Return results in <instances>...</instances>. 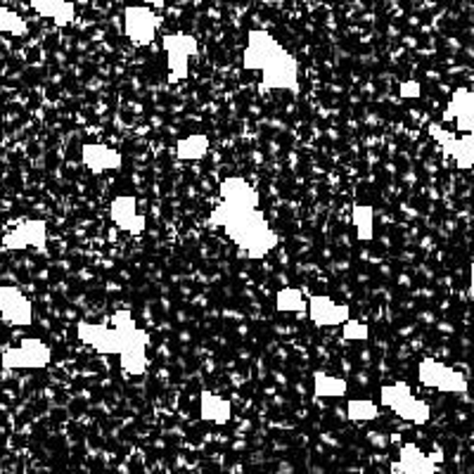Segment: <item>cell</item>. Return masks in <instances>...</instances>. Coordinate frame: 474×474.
I'll return each mask as SVG.
<instances>
[{
  "mask_svg": "<svg viewBox=\"0 0 474 474\" xmlns=\"http://www.w3.org/2000/svg\"><path fill=\"white\" fill-rule=\"evenodd\" d=\"M211 223L221 225L237 249L249 259H264L278 245V237L268 225L266 216L259 207H242L223 200L211 214Z\"/></svg>",
  "mask_w": 474,
  "mask_h": 474,
  "instance_id": "6da1fadb",
  "label": "cell"
},
{
  "mask_svg": "<svg viewBox=\"0 0 474 474\" xmlns=\"http://www.w3.org/2000/svg\"><path fill=\"white\" fill-rule=\"evenodd\" d=\"M79 339L83 344L93 346L100 353H122L126 346H130L138 337H143L145 332L138 330L136 320L130 316L129 311H119L112 318V328L105 325H95L81 320L76 325Z\"/></svg>",
  "mask_w": 474,
  "mask_h": 474,
  "instance_id": "7a4b0ae2",
  "label": "cell"
},
{
  "mask_svg": "<svg viewBox=\"0 0 474 474\" xmlns=\"http://www.w3.org/2000/svg\"><path fill=\"white\" fill-rule=\"evenodd\" d=\"M382 406H387L391 413L413 424H424L430 420V408L427 403L420 401L406 384H387L380 389Z\"/></svg>",
  "mask_w": 474,
  "mask_h": 474,
  "instance_id": "3957f363",
  "label": "cell"
},
{
  "mask_svg": "<svg viewBox=\"0 0 474 474\" xmlns=\"http://www.w3.org/2000/svg\"><path fill=\"white\" fill-rule=\"evenodd\" d=\"M51 346L43 339H22V344L5 349L0 356L3 370H41L51 363Z\"/></svg>",
  "mask_w": 474,
  "mask_h": 474,
  "instance_id": "277c9868",
  "label": "cell"
},
{
  "mask_svg": "<svg viewBox=\"0 0 474 474\" xmlns=\"http://www.w3.org/2000/svg\"><path fill=\"white\" fill-rule=\"evenodd\" d=\"M417 377H420L424 387L437 389V391H444V394H465L467 391L465 375L455 370V367L446 366V363H438V360L434 359L420 360Z\"/></svg>",
  "mask_w": 474,
  "mask_h": 474,
  "instance_id": "5b68a950",
  "label": "cell"
},
{
  "mask_svg": "<svg viewBox=\"0 0 474 474\" xmlns=\"http://www.w3.org/2000/svg\"><path fill=\"white\" fill-rule=\"evenodd\" d=\"M169 59V83L186 81L190 74V58L197 52V41L190 34H169L162 38Z\"/></svg>",
  "mask_w": 474,
  "mask_h": 474,
  "instance_id": "8992f818",
  "label": "cell"
},
{
  "mask_svg": "<svg viewBox=\"0 0 474 474\" xmlns=\"http://www.w3.org/2000/svg\"><path fill=\"white\" fill-rule=\"evenodd\" d=\"M157 27L159 17L150 5H129V8L123 10V34L138 48L150 45L154 41Z\"/></svg>",
  "mask_w": 474,
  "mask_h": 474,
  "instance_id": "52a82bcc",
  "label": "cell"
},
{
  "mask_svg": "<svg viewBox=\"0 0 474 474\" xmlns=\"http://www.w3.org/2000/svg\"><path fill=\"white\" fill-rule=\"evenodd\" d=\"M282 51H285V48H282L268 31L252 29L247 34V48L245 55H242V65H245V69H249V72H261V69L271 65Z\"/></svg>",
  "mask_w": 474,
  "mask_h": 474,
  "instance_id": "ba28073f",
  "label": "cell"
},
{
  "mask_svg": "<svg viewBox=\"0 0 474 474\" xmlns=\"http://www.w3.org/2000/svg\"><path fill=\"white\" fill-rule=\"evenodd\" d=\"M261 83L266 88H275V91L299 93V65H296V59L288 51H282L266 69H261Z\"/></svg>",
  "mask_w": 474,
  "mask_h": 474,
  "instance_id": "9c48e42d",
  "label": "cell"
},
{
  "mask_svg": "<svg viewBox=\"0 0 474 474\" xmlns=\"http://www.w3.org/2000/svg\"><path fill=\"white\" fill-rule=\"evenodd\" d=\"M48 242V223L43 218H29V221L17 223L8 235L3 237V247L20 252V249H45Z\"/></svg>",
  "mask_w": 474,
  "mask_h": 474,
  "instance_id": "30bf717a",
  "label": "cell"
},
{
  "mask_svg": "<svg viewBox=\"0 0 474 474\" xmlns=\"http://www.w3.org/2000/svg\"><path fill=\"white\" fill-rule=\"evenodd\" d=\"M0 318L15 328H27L34 323V306L22 289L0 285Z\"/></svg>",
  "mask_w": 474,
  "mask_h": 474,
  "instance_id": "8fae6325",
  "label": "cell"
},
{
  "mask_svg": "<svg viewBox=\"0 0 474 474\" xmlns=\"http://www.w3.org/2000/svg\"><path fill=\"white\" fill-rule=\"evenodd\" d=\"M430 136L441 145V150L460 166V169H472L474 166V133H465L462 138H453L438 123H431Z\"/></svg>",
  "mask_w": 474,
  "mask_h": 474,
  "instance_id": "7c38bea8",
  "label": "cell"
},
{
  "mask_svg": "<svg viewBox=\"0 0 474 474\" xmlns=\"http://www.w3.org/2000/svg\"><path fill=\"white\" fill-rule=\"evenodd\" d=\"M309 318L318 328H337L352 318V309L344 304L332 302L330 296L313 295L309 299Z\"/></svg>",
  "mask_w": 474,
  "mask_h": 474,
  "instance_id": "4fadbf2b",
  "label": "cell"
},
{
  "mask_svg": "<svg viewBox=\"0 0 474 474\" xmlns=\"http://www.w3.org/2000/svg\"><path fill=\"white\" fill-rule=\"evenodd\" d=\"M446 122H455L462 133H474V91L470 88H458L451 95L448 107L444 109Z\"/></svg>",
  "mask_w": 474,
  "mask_h": 474,
  "instance_id": "5bb4252c",
  "label": "cell"
},
{
  "mask_svg": "<svg viewBox=\"0 0 474 474\" xmlns=\"http://www.w3.org/2000/svg\"><path fill=\"white\" fill-rule=\"evenodd\" d=\"M109 216H112V221H115L123 233H129V235H140L145 230V218L138 214L136 197H129V194L116 197V200L112 201V207H109Z\"/></svg>",
  "mask_w": 474,
  "mask_h": 474,
  "instance_id": "9a60e30c",
  "label": "cell"
},
{
  "mask_svg": "<svg viewBox=\"0 0 474 474\" xmlns=\"http://www.w3.org/2000/svg\"><path fill=\"white\" fill-rule=\"evenodd\" d=\"M394 472L403 474H434L438 472L437 460H431L427 453H423L415 444L401 446V453H399V460L396 465L391 467Z\"/></svg>",
  "mask_w": 474,
  "mask_h": 474,
  "instance_id": "2e32d148",
  "label": "cell"
},
{
  "mask_svg": "<svg viewBox=\"0 0 474 474\" xmlns=\"http://www.w3.org/2000/svg\"><path fill=\"white\" fill-rule=\"evenodd\" d=\"M83 162L91 169V173H105V171H116L122 166V154L102 143H86L83 145Z\"/></svg>",
  "mask_w": 474,
  "mask_h": 474,
  "instance_id": "e0dca14e",
  "label": "cell"
},
{
  "mask_svg": "<svg viewBox=\"0 0 474 474\" xmlns=\"http://www.w3.org/2000/svg\"><path fill=\"white\" fill-rule=\"evenodd\" d=\"M230 417H233V408H230V401H225L223 396L214 394L204 389L200 394V420L201 423L211 424H228Z\"/></svg>",
  "mask_w": 474,
  "mask_h": 474,
  "instance_id": "ac0fdd59",
  "label": "cell"
},
{
  "mask_svg": "<svg viewBox=\"0 0 474 474\" xmlns=\"http://www.w3.org/2000/svg\"><path fill=\"white\" fill-rule=\"evenodd\" d=\"M221 200L242 204V207H259V193L245 178H225L218 186Z\"/></svg>",
  "mask_w": 474,
  "mask_h": 474,
  "instance_id": "d6986e66",
  "label": "cell"
},
{
  "mask_svg": "<svg viewBox=\"0 0 474 474\" xmlns=\"http://www.w3.org/2000/svg\"><path fill=\"white\" fill-rule=\"evenodd\" d=\"M31 8L36 10L38 15L51 17L58 27L72 24L74 17H76V8L69 0H31Z\"/></svg>",
  "mask_w": 474,
  "mask_h": 474,
  "instance_id": "ffe728a7",
  "label": "cell"
},
{
  "mask_svg": "<svg viewBox=\"0 0 474 474\" xmlns=\"http://www.w3.org/2000/svg\"><path fill=\"white\" fill-rule=\"evenodd\" d=\"M147 344L150 337L145 332L143 337H138L130 346H126L119 356H122V367L129 375H143L147 370Z\"/></svg>",
  "mask_w": 474,
  "mask_h": 474,
  "instance_id": "44dd1931",
  "label": "cell"
},
{
  "mask_svg": "<svg viewBox=\"0 0 474 474\" xmlns=\"http://www.w3.org/2000/svg\"><path fill=\"white\" fill-rule=\"evenodd\" d=\"M313 396L316 399H342L346 396V382L342 377L328 375L325 370L313 373Z\"/></svg>",
  "mask_w": 474,
  "mask_h": 474,
  "instance_id": "7402d4cb",
  "label": "cell"
},
{
  "mask_svg": "<svg viewBox=\"0 0 474 474\" xmlns=\"http://www.w3.org/2000/svg\"><path fill=\"white\" fill-rule=\"evenodd\" d=\"M209 150V138L194 133V136L183 138L178 143V157L186 159V162H194V159H201Z\"/></svg>",
  "mask_w": 474,
  "mask_h": 474,
  "instance_id": "603a6c76",
  "label": "cell"
},
{
  "mask_svg": "<svg viewBox=\"0 0 474 474\" xmlns=\"http://www.w3.org/2000/svg\"><path fill=\"white\" fill-rule=\"evenodd\" d=\"M275 309L278 311H306L309 309V302L304 299L302 289H280L278 295H275Z\"/></svg>",
  "mask_w": 474,
  "mask_h": 474,
  "instance_id": "cb8c5ba5",
  "label": "cell"
},
{
  "mask_svg": "<svg viewBox=\"0 0 474 474\" xmlns=\"http://www.w3.org/2000/svg\"><path fill=\"white\" fill-rule=\"evenodd\" d=\"M373 207H366V204H356V207H353L352 221L359 240H370V237H373Z\"/></svg>",
  "mask_w": 474,
  "mask_h": 474,
  "instance_id": "d4e9b609",
  "label": "cell"
},
{
  "mask_svg": "<svg viewBox=\"0 0 474 474\" xmlns=\"http://www.w3.org/2000/svg\"><path fill=\"white\" fill-rule=\"evenodd\" d=\"M349 417L353 423H370L375 417H380V406L367 399H353L349 403Z\"/></svg>",
  "mask_w": 474,
  "mask_h": 474,
  "instance_id": "484cf974",
  "label": "cell"
},
{
  "mask_svg": "<svg viewBox=\"0 0 474 474\" xmlns=\"http://www.w3.org/2000/svg\"><path fill=\"white\" fill-rule=\"evenodd\" d=\"M0 34H10V36H24L27 34V22L17 15L15 10H8L0 5Z\"/></svg>",
  "mask_w": 474,
  "mask_h": 474,
  "instance_id": "4316f807",
  "label": "cell"
},
{
  "mask_svg": "<svg viewBox=\"0 0 474 474\" xmlns=\"http://www.w3.org/2000/svg\"><path fill=\"white\" fill-rule=\"evenodd\" d=\"M344 337L352 342H363L367 339V328L363 323H353L352 318L344 323Z\"/></svg>",
  "mask_w": 474,
  "mask_h": 474,
  "instance_id": "83f0119b",
  "label": "cell"
},
{
  "mask_svg": "<svg viewBox=\"0 0 474 474\" xmlns=\"http://www.w3.org/2000/svg\"><path fill=\"white\" fill-rule=\"evenodd\" d=\"M399 91H401L403 98H420V93H423V91H420V83H415V81H406V83H401Z\"/></svg>",
  "mask_w": 474,
  "mask_h": 474,
  "instance_id": "f1b7e54d",
  "label": "cell"
},
{
  "mask_svg": "<svg viewBox=\"0 0 474 474\" xmlns=\"http://www.w3.org/2000/svg\"><path fill=\"white\" fill-rule=\"evenodd\" d=\"M145 3H147V5H150V8H154V10H162V8H164V3H166V0H145Z\"/></svg>",
  "mask_w": 474,
  "mask_h": 474,
  "instance_id": "f546056e",
  "label": "cell"
},
{
  "mask_svg": "<svg viewBox=\"0 0 474 474\" xmlns=\"http://www.w3.org/2000/svg\"><path fill=\"white\" fill-rule=\"evenodd\" d=\"M470 292H474V264L470 266Z\"/></svg>",
  "mask_w": 474,
  "mask_h": 474,
  "instance_id": "4dcf8cb0",
  "label": "cell"
}]
</instances>
